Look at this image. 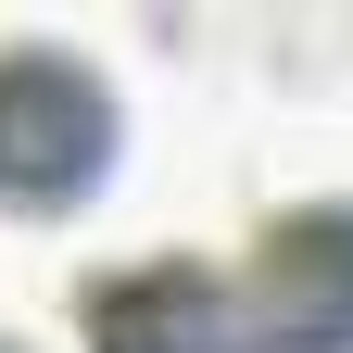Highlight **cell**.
I'll list each match as a JSON object with an SVG mask.
<instances>
[{
  "instance_id": "obj_1",
  "label": "cell",
  "mask_w": 353,
  "mask_h": 353,
  "mask_svg": "<svg viewBox=\"0 0 353 353\" xmlns=\"http://www.w3.org/2000/svg\"><path fill=\"white\" fill-rule=\"evenodd\" d=\"M88 353H353V202H290L228 265L88 278Z\"/></svg>"
},
{
  "instance_id": "obj_2",
  "label": "cell",
  "mask_w": 353,
  "mask_h": 353,
  "mask_svg": "<svg viewBox=\"0 0 353 353\" xmlns=\"http://www.w3.org/2000/svg\"><path fill=\"white\" fill-rule=\"evenodd\" d=\"M114 164V88L101 63L51 51V38H13L0 51V202H63Z\"/></svg>"
},
{
  "instance_id": "obj_3",
  "label": "cell",
  "mask_w": 353,
  "mask_h": 353,
  "mask_svg": "<svg viewBox=\"0 0 353 353\" xmlns=\"http://www.w3.org/2000/svg\"><path fill=\"white\" fill-rule=\"evenodd\" d=\"M0 353H13V341H0Z\"/></svg>"
}]
</instances>
